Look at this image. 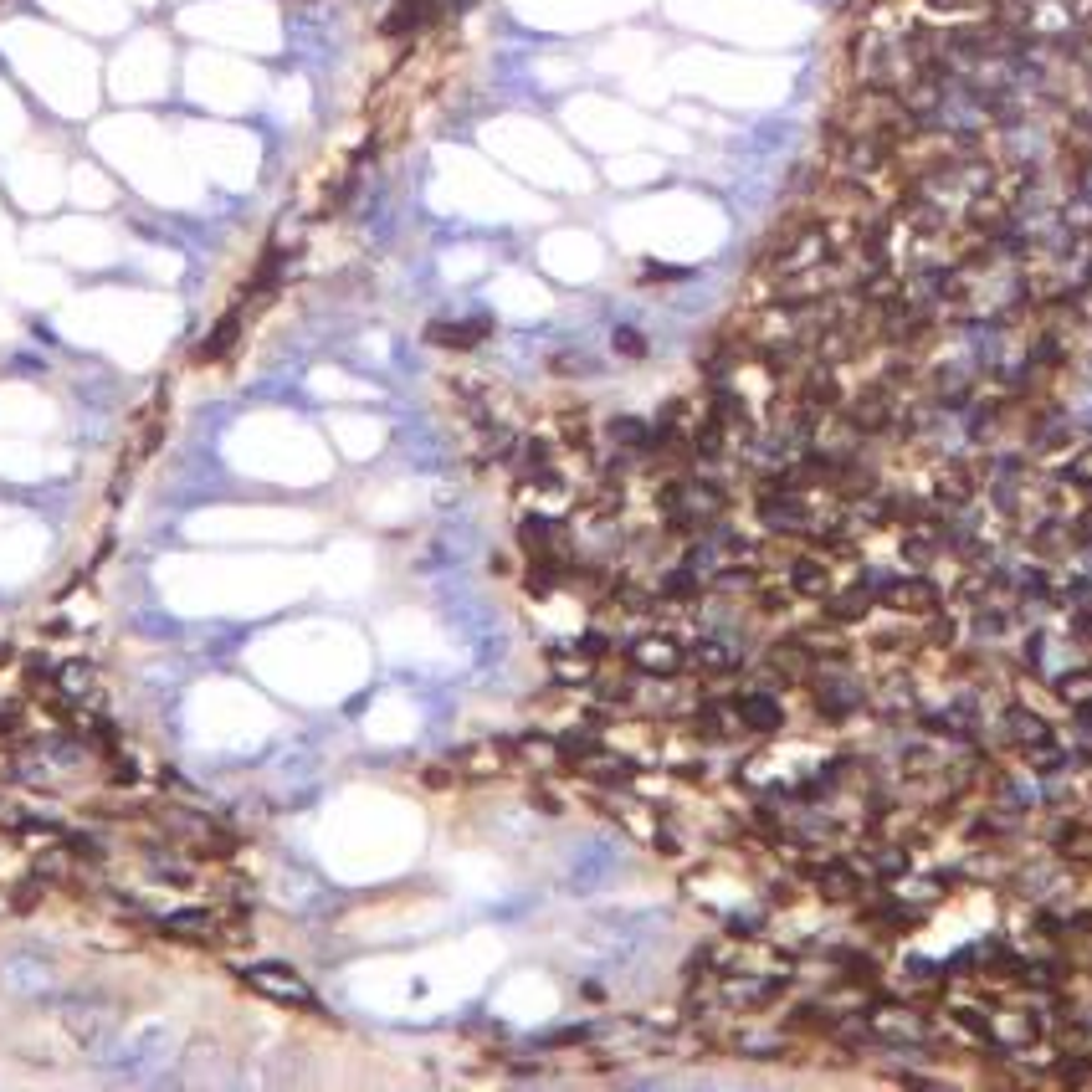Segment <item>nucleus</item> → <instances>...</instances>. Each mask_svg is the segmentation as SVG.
Listing matches in <instances>:
<instances>
[{
    "instance_id": "nucleus-1",
    "label": "nucleus",
    "mask_w": 1092,
    "mask_h": 1092,
    "mask_svg": "<svg viewBox=\"0 0 1092 1092\" xmlns=\"http://www.w3.org/2000/svg\"><path fill=\"white\" fill-rule=\"evenodd\" d=\"M247 985L257 990V995H268V1000H277V1005H298V1010H318V1000H313V990L303 985V974H292L287 964H252L247 969Z\"/></svg>"
},
{
    "instance_id": "nucleus-2",
    "label": "nucleus",
    "mask_w": 1092,
    "mask_h": 1092,
    "mask_svg": "<svg viewBox=\"0 0 1092 1092\" xmlns=\"http://www.w3.org/2000/svg\"><path fill=\"white\" fill-rule=\"evenodd\" d=\"M882 600L903 616H939V585L929 574H908V580H887Z\"/></svg>"
},
{
    "instance_id": "nucleus-3",
    "label": "nucleus",
    "mask_w": 1092,
    "mask_h": 1092,
    "mask_svg": "<svg viewBox=\"0 0 1092 1092\" xmlns=\"http://www.w3.org/2000/svg\"><path fill=\"white\" fill-rule=\"evenodd\" d=\"M785 585H790V595L825 600V595L836 590V569H831L820 554H795V559L785 564Z\"/></svg>"
},
{
    "instance_id": "nucleus-4",
    "label": "nucleus",
    "mask_w": 1092,
    "mask_h": 1092,
    "mask_svg": "<svg viewBox=\"0 0 1092 1092\" xmlns=\"http://www.w3.org/2000/svg\"><path fill=\"white\" fill-rule=\"evenodd\" d=\"M734 703H739V723H744L749 734H780V728H785V708H780L775 692L744 687V692H734Z\"/></svg>"
},
{
    "instance_id": "nucleus-5",
    "label": "nucleus",
    "mask_w": 1092,
    "mask_h": 1092,
    "mask_svg": "<svg viewBox=\"0 0 1092 1092\" xmlns=\"http://www.w3.org/2000/svg\"><path fill=\"white\" fill-rule=\"evenodd\" d=\"M631 662H636L642 673H652V678H673V673H683L687 667V652L673 642V636H647V642L631 647Z\"/></svg>"
},
{
    "instance_id": "nucleus-6",
    "label": "nucleus",
    "mask_w": 1092,
    "mask_h": 1092,
    "mask_svg": "<svg viewBox=\"0 0 1092 1092\" xmlns=\"http://www.w3.org/2000/svg\"><path fill=\"white\" fill-rule=\"evenodd\" d=\"M508 744H498V739H488V744H472V749H462L457 754V775H498L503 765H508Z\"/></svg>"
},
{
    "instance_id": "nucleus-7",
    "label": "nucleus",
    "mask_w": 1092,
    "mask_h": 1092,
    "mask_svg": "<svg viewBox=\"0 0 1092 1092\" xmlns=\"http://www.w3.org/2000/svg\"><path fill=\"white\" fill-rule=\"evenodd\" d=\"M237 339H242V313L231 308V313H226V318H221V323H216V329H211L206 339H200V349H195V360H200V365H211V360H226Z\"/></svg>"
},
{
    "instance_id": "nucleus-8",
    "label": "nucleus",
    "mask_w": 1092,
    "mask_h": 1092,
    "mask_svg": "<svg viewBox=\"0 0 1092 1092\" xmlns=\"http://www.w3.org/2000/svg\"><path fill=\"white\" fill-rule=\"evenodd\" d=\"M426 339L441 344V349H472V344L488 339V323H482V318H472V323H431Z\"/></svg>"
},
{
    "instance_id": "nucleus-9",
    "label": "nucleus",
    "mask_w": 1092,
    "mask_h": 1092,
    "mask_svg": "<svg viewBox=\"0 0 1092 1092\" xmlns=\"http://www.w3.org/2000/svg\"><path fill=\"white\" fill-rule=\"evenodd\" d=\"M687 662H692L697 673H734V667H739V652H734L728 642H697V647L687 652Z\"/></svg>"
},
{
    "instance_id": "nucleus-10",
    "label": "nucleus",
    "mask_w": 1092,
    "mask_h": 1092,
    "mask_svg": "<svg viewBox=\"0 0 1092 1092\" xmlns=\"http://www.w3.org/2000/svg\"><path fill=\"white\" fill-rule=\"evenodd\" d=\"M5 969H10V985H15V990H31V995H36V990H52V969L36 964V959H10Z\"/></svg>"
},
{
    "instance_id": "nucleus-11",
    "label": "nucleus",
    "mask_w": 1092,
    "mask_h": 1092,
    "mask_svg": "<svg viewBox=\"0 0 1092 1092\" xmlns=\"http://www.w3.org/2000/svg\"><path fill=\"white\" fill-rule=\"evenodd\" d=\"M1057 846H1062L1067 856H1092V825H1078V820L1062 825V831H1057Z\"/></svg>"
},
{
    "instance_id": "nucleus-12",
    "label": "nucleus",
    "mask_w": 1092,
    "mask_h": 1092,
    "mask_svg": "<svg viewBox=\"0 0 1092 1092\" xmlns=\"http://www.w3.org/2000/svg\"><path fill=\"white\" fill-rule=\"evenodd\" d=\"M57 683H62L67 697H88V692H93V673H88L83 662H72V667H62V678H57Z\"/></svg>"
},
{
    "instance_id": "nucleus-13",
    "label": "nucleus",
    "mask_w": 1092,
    "mask_h": 1092,
    "mask_svg": "<svg viewBox=\"0 0 1092 1092\" xmlns=\"http://www.w3.org/2000/svg\"><path fill=\"white\" fill-rule=\"evenodd\" d=\"M1067 482H1078V488H1092V446H1083V451L1072 457V467H1067Z\"/></svg>"
},
{
    "instance_id": "nucleus-14",
    "label": "nucleus",
    "mask_w": 1092,
    "mask_h": 1092,
    "mask_svg": "<svg viewBox=\"0 0 1092 1092\" xmlns=\"http://www.w3.org/2000/svg\"><path fill=\"white\" fill-rule=\"evenodd\" d=\"M1062 697H1067V703H1088V697H1092V678H1088V673L1062 678Z\"/></svg>"
},
{
    "instance_id": "nucleus-15",
    "label": "nucleus",
    "mask_w": 1092,
    "mask_h": 1092,
    "mask_svg": "<svg viewBox=\"0 0 1092 1092\" xmlns=\"http://www.w3.org/2000/svg\"><path fill=\"white\" fill-rule=\"evenodd\" d=\"M616 349H621V354H642V349H647V339H636L631 329H621V334H616Z\"/></svg>"
},
{
    "instance_id": "nucleus-16",
    "label": "nucleus",
    "mask_w": 1092,
    "mask_h": 1092,
    "mask_svg": "<svg viewBox=\"0 0 1092 1092\" xmlns=\"http://www.w3.org/2000/svg\"><path fill=\"white\" fill-rule=\"evenodd\" d=\"M10 728H15V708H5V703H0V734H10Z\"/></svg>"
}]
</instances>
